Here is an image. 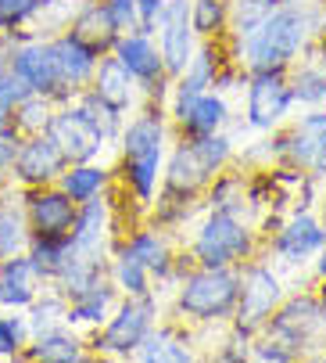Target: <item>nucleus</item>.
<instances>
[{
  "label": "nucleus",
  "mask_w": 326,
  "mask_h": 363,
  "mask_svg": "<svg viewBox=\"0 0 326 363\" xmlns=\"http://www.w3.org/2000/svg\"><path fill=\"white\" fill-rule=\"evenodd\" d=\"M107 281L115 284L119 295H151V291H154L151 274L136 263V259H129V255H122V252L107 255Z\"/></svg>",
  "instance_id": "nucleus-37"
},
{
  "label": "nucleus",
  "mask_w": 326,
  "mask_h": 363,
  "mask_svg": "<svg viewBox=\"0 0 326 363\" xmlns=\"http://www.w3.org/2000/svg\"><path fill=\"white\" fill-rule=\"evenodd\" d=\"M190 26L197 40H226L230 36V4L226 0H190Z\"/></svg>",
  "instance_id": "nucleus-36"
},
{
  "label": "nucleus",
  "mask_w": 326,
  "mask_h": 363,
  "mask_svg": "<svg viewBox=\"0 0 326 363\" xmlns=\"http://www.w3.org/2000/svg\"><path fill=\"white\" fill-rule=\"evenodd\" d=\"M100 8L107 11V18L115 22L119 33L136 29V0H100Z\"/></svg>",
  "instance_id": "nucleus-47"
},
{
  "label": "nucleus",
  "mask_w": 326,
  "mask_h": 363,
  "mask_svg": "<svg viewBox=\"0 0 326 363\" xmlns=\"http://www.w3.org/2000/svg\"><path fill=\"white\" fill-rule=\"evenodd\" d=\"M298 112L301 116H294L291 126L301 130V133H308L312 140L326 144V105H319V108H298Z\"/></svg>",
  "instance_id": "nucleus-46"
},
{
  "label": "nucleus",
  "mask_w": 326,
  "mask_h": 363,
  "mask_svg": "<svg viewBox=\"0 0 326 363\" xmlns=\"http://www.w3.org/2000/svg\"><path fill=\"white\" fill-rule=\"evenodd\" d=\"M280 162L315 177L319 184H326V144L312 140L308 133L294 130L291 123L280 130Z\"/></svg>",
  "instance_id": "nucleus-32"
},
{
  "label": "nucleus",
  "mask_w": 326,
  "mask_h": 363,
  "mask_svg": "<svg viewBox=\"0 0 326 363\" xmlns=\"http://www.w3.org/2000/svg\"><path fill=\"white\" fill-rule=\"evenodd\" d=\"M22 205H25L29 230L33 234H54V238L72 230V220H76V209H79L58 184L22 187Z\"/></svg>",
  "instance_id": "nucleus-19"
},
{
  "label": "nucleus",
  "mask_w": 326,
  "mask_h": 363,
  "mask_svg": "<svg viewBox=\"0 0 326 363\" xmlns=\"http://www.w3.org/2000/svg\"><path fill=\"white\" fill-rule=\"evenodd\" d=\"M326 245V227L315 209H287L284 220L262 238V255L280 270H308L312 255Z\"/></svg>",
  "instance_id": "nucleus-10"
},
{
  "label": "nucleus",
  "mask_w": 326,
  "mask_h": 363,
  "mask_svg": "<svg viewBox=\"0 0 326 363\" xmlns=\"http://www.w3.org/2000/svg\"><path fill=\"white\" fill-rule=\"evenodd\" d=\"M58 187H62L76 205H83V201H90V198H97V194H107V191L115 187V169L107 166L104 159L69 162V166L62 169V177H58Z\"/></svg>",
  "instance_id": "nucleus-30"
},
{
  "label": "nucleus",
  "mask_w": 326,
  "mask_h": 363,
  "mask_svg": "<svg viewBox=\"0 0 326 363\" xmlns=\"http://www.w3.org/2000/svg\"><path fill=\"white\" fill-rule=\"evenodd\" d=\"M319 43H326V33H322V36H319Z\"/></svg>",
  "instance_id": "nucleus-55"
},
{
  "label": "nucleus",
  "mask_w": 326,
  "mask_h": 363,
  "mask_svg": "<svg viewBox=\"0 0 326 363\" xmlns=\"http://www.w3.org/2000/svg\"><path fill=\"white\" fill-rule=\"evenodd\" d=\"M262 335L287 345L298 359H319V349L326 342V306L319 302L315 288L287 291L276 313L265 320Z\"/></svg>",
  "instance_id": "nucleus-8"
},
{
  "label": "nucleus",
  "mask_w": 326,
  "mask_h": 363,
  "mask_svg": "<svg viewBox=\"0 0 326 363\" xmlns=\"http://www.w3.org/2000/svg\"><path fill=\"white\" fill-rule=\"evenodd\" d=\"M154 43L161 50L165 72L176 79L187 69V62L194 58V50H197V33L190 26V0H169L165 18H161V26L154 33Z\"/></svg>",
  "instance_id": "nucleus-18"
},
{
  "label": "nucleus",
  "mask_w": 326,
  "mask_h": 363,
  "mask_svg": "<svg viewBox=\"0 0 326 363\" xmlns=\"http://www.w3.org/2000/svg\"><path fill=\"white\" fill-rule=\"evenodd\" d=\"M240 295V267H201L194 263L169 291L173 320L187 328H223L230 324Z\"/></svg>",
  "instance_id": "nucleus-4"
},
{
  "label": "nucleus",
  "mask_w": 326,
  "mask_h": 363,
  "mask_svg": "<svg viewBox=\"0 0 326 363\" xmlns=\"http://www.w3.org/2000/svg\"><path fill=\"white\" fill-rule=\"evenodd\" d=\"M33 331L22 309H0V359H22Z\"/></svg>",
  "instance_id": "nucleus-41"
},
{
  "label": "nucleus",
  "mask_w": 326,
  "mask_h": 363,
  "mask_svg": "<svg viewBox=\"0 0 326 363\" xmlns=\"http://www.w3.org/2000/svg\"><path fill=\"white\" fill-rule=\"evenodd\" d=\"M36 15V0H0V36L25 33Z\"/></svg>",
  "instance_id": "nucleus-43"
},
{
  "label": "nucleus",
  "mask_w": 326,
  "mask_h": 363,
  "mask_svg": "<svg viewBox=\"0 0 326 363\" xmlns=\"http://www.w3.org/2000/svg\"><path fill=\"white\" fill-rule=\"evenodd\" d=\"M187 252L201 267H244L248 259L262 255V234L244 216L204 209L190 223Z\"/></svg>",
  "instance_id": "nucleus-6"
},
{
  "label": "nucleus",
  "mask_w": 326,
  "mask_h": 363,
  "mask_svg": "<svg viewBox=\"0 0 326 363\" xmlns=\"http://www.w3.org/2000/svg\"><path fill=\"white\" fill-rule=\"evenodd\" d=\"M72 33H76L79 40H86L90 47H97L100 55H107V50H112V43H115V36H119L115 22L107 18V11L100 8V0H90V4L79 11V18L72 22Z\"/></svg>",
  "instance_id": "nucleus-34"
},
{
  "label": "nucleus",
  "mask_w": 326,
  "mask_h": 363,
  "mask_svg": "<svg viewBox=\"0 0 326 363\" xmlns=\"http://www.w3.org/2000/svg\"><path fill=\"white\" fill-rule=\"evenodd\" d=\"M326 33V0H284L251 33L226 40L230 62L244 72H287Z\"/></svg>",
  "instance_id": "nucleus-1"
},
{
  "label": "nucleus",
  "mask_w": 326,
  "mask_h": 363,
  "mask_svg": "<svg viewBox=\"0 0 326 363\" xmlns=\"http://www.w3.org/2000/svg\"><path fill=\"white\" fill-rule=\"evenodd\" d=\"M25 255L33 259L36 270H40V274L47 277V284H50V277L62 270L65 255H69V234H62V238H54V234H33Z\"/></svg>",
  "instance_id": "nucleus-38"
},
{
  "label": "nucleus",
  "mask_w": 326,
  "mask_h": 363,
  "mask_svg": "<svg viewBox=\"0 0 326 363\" xmlns=\"http://www.w3.org/2000/svg\"><path fill=\"white\" fill-rule=\"evenodd\" d=\"M50 55H54V69H58V83H62L65 101L90 86L93 69H97V62H100V50H97V47H90L86 40H79V36L69 29V33L50 36Z\"/></svg>",
  "instance_id": "nucleus-20"
},
{
  "label": "nucleus",
  "mask_w": 326,
  "mask_h": 363,
  "mask_svg": "<svg viewBox=\"0 0 326 363\" xmlns=\"http://www.w3.org/2000/svg\"><path fill=\"white\" fill-rule=\"evenodd\" d=\"M8 72V36H0V76Z\"/></svg>",
  "instance_id": "nucleus-52"
},
{
  "label": "nucleus",
  "mask_w": 326,
  "mask_h": 363,
  "mask_svg": "<svg viewBox=\"0 0 326 363\" xmlns=\"http://www.w3.org/2000/svg\"><path fill=\"white\" fill-rule=\"evenodd\" d=\"M90 4V0H36V15L29 22V36H58V33H69L72 22L79 18V11Z\"/></svg>",
  "instance_id": "nucleus-33"
},
{
  "label": "nucleus",
  "mask_w": 326,
  "mask_h": 363,
  "mask_svg": "<svg viewBox=\"0 0 326 363\" xmlns=\"http://www.w3.org/2000/svg\"><path fill=\"white\" fill-rule=\"evenodd\" d=\"M112 252H122L129 259H136V263L151 274L154 281V295H169L176 288V238L169 230H161L154 223H136L129 230L119 234L115 248Z\"/></svg>",
  "instance_id": "nucleus-13"
},
{
  "label": "nucleus",
  "mask_w": 326,
  "mask_h": 363,
  "mask_svg": "<svg viewBox=\"0 0 326 363\" xmlns=\"http://www.w3.org/2000/svg\"><path fill=\"white\" fill-rule=\"evenodd\" d=\"M176 130L165 116V105H144L126 116L122 130H119V140H115V187L133 198L136 205H147L154 201L158 187H161V169H165V155H169V144H173Z\"/></svg>",
  "instance_id": "nucleus-2"
},
{
  "label": "nucleus",
  "mask_w": 326,
  "mask_h": 363,
  "mask_svg": "<svg viewBox=\"0 0 326 363\" xmlns=\"http://www.w3.org/2000/svg\"><path fill=\"white\" fill-rule=\"evenodd\" d=\"M204 213L201 194H183V191H169V187H158L154 201L147 205V223L169 230L173 238L180 230H190V223Z\"/></svg>",
  "instance_id": "nucleus-28"
},
{
  "label": "nucleus",
  "mask_w": 326,
  "mask_h": 363,
  "mask_svg": "<svg viewBox=\"0 0 326 363\" xmlns=\"http://www.w3.org/2000/svg\"><path fill=\"white\" fill-rule=\"evenodd\" d=\"M65 166H69V159L62 155V147L50 140V133L18 137L15 162H11V184H18V187L58 184V177H62Z\"/></svg>",
  "instance_id": "nucleus-17"
},
{
  "label": "nucleus",
  "mask_w": 326,
  "mask_h": 363,
  "mask_svg": "<svg viewBox=\"0 0 326 363\" xmlns=\"http://www.w3.org/2000/svg\"><path fill=\"white\" fill-rule=\"evenodd\" d=\"M15 147H18V133H15V126H0V187L11 180Z\"/></svg>",
  "instance_id": "nucleus-49"
},
{
  "label": "nucleus",
  "mask_w": 326,
  "mask_h": 363,
  "mask_svg": "<svg viewBox=\"0 0 326 363\" xmlns=\"http://www.w3.org/2000/svg\"><path fill=\"white\" fill-rule=\"evenodd\" d=\"M315 213H319V220H322V227H326V191L319 194V205H315Z\"/></svg>",
  "instance_id": "nucleus-53"
},
{
  "label": "nucleus",
  "mask_w": 326,
  "mask_h": 363,
  "mask_svg": "<svg viewBox=\"0 0 326 363\" xmlns=\"http://www.w3.org/2000/svg\"><path fill=\"white\" fill-rule=\"evenodd\" d=\"M230 62V47L226 40H197V50L194 58L187 62V69L173 79V90L169 97H194V94H204L215 86V72Z\"/></svg>",
  "instance_id": "nucleus-23"
},
{
  "label": "nucleus",
  "mask_w": 326,
  "mask_h": 363,
  "mask_svg": "<svg viewBox=\"0 0 326 363\" xmlns=\"http://www.w3.org/2000/svg\"><path fill=\"white\" fill-rule=\"evenodd\" d=\"M308 274H312V281L319 284V281H326V245L312 255V263H308Z\"/></svg>",
  "instance_id": "nucleus-51"
},
{
  "label": "nucleus",
  "mask_w": 326,
  "mask_h": 363,
  "mask_svg": "<svg viewBox=\"0 0 326 363\" xmlns=\"http://www.w3.org/2000/svg\"><path fill=\"white\" fill-rule=\"evenodd\" d=\"M29 220H25V205H22V187L18 184H4L0 187V259L8 255H22L29 248Z\"/></svg>",
  "instance_id": "nucleus-29"
},
{
  "label": "nucleus",
  "mask_w": 326,
  "mask_h": 363,
  "mask_svg": "<svg viewBox=\"0 0 326 363\" xmlns=\"http://www.w3.org/2000/svg\"><path fill=\"white\" fill-rule=\"evenodd\" d=\"M248 187H251V173L240 169V166H226L223 173H215V180L204 187L201 205H204V209H219V213L244 216V220L255 223V209H251Z\"/></svg>",
  "instance_id": "nucleus-26"
},
{
  "label": "nucleus",
  "mask_w": 326,
  "mask_h": 363,
  "mask_svg": "<svg viewBox=\"0 0 326 363\" xmlns=\"http://www.w3.org/2000/svg\"><path fill=\"white\" fill-rule=\"evenodd\" d=\"M248 359H258V363H298V356H294L287 345H280L276 338H269V335H262V331L251 338Z\"/></svg>",
  "instance_id": "nucleus-44"
},
{
  "label": "nucleus",
  "mask_w": 326,
  "mask_h": 363,
  "mask_svg": "<svg viewBox=\"0 0 326 363\" xmlns=\"http://www.w3.org/2000/svg\"><path fill=\"white\" fill-rule=\"evenodd\" d=\"M201 352L194 345V331L180 320H158L133 352V359L140 363H190Z\"/></svg>",
  "instance_id": "nucleus-22"
},
{
  "label": "nucleus",
  "mask_w": 326,
  "mask_h": 363,
  "mask_svg": "<svg viewBox=\"0 0 326 363\" xmlns=\"http://www.w3.org/2000/svg\"><path fill=\"white\" fill-rule=\"evenodd\" d=\"M97 101H104L112 112H119L122 119L126 116H133L140 105H144V94H140V86L133 83V76L112 58V55H100V62H97V69H93V79H90V86H86Z\"/></svg>",
  "instance_id": "nucleus-21"
},
{
  "label": "nucleus",
  "mask_w": 326,
  "mask_h": 363,
  "mask_svg": "<svg viewBox=\"0 0 326 363\" xmlns=\"http://www.w3.org/2000/svg\"><path fill=\"white\" fill-rule=\"evenodd\" d=\"M8 72L22 79V86L33 94H47L58 105L65 101L58 69H54V55H50V40L43 36H29V33L8 36Z\"/></svg>",
  "instance_id": "nucleus-14"
},
{
  "label": "nucleus",
  "mask_w": 326,
  "mask_h": 363,
  "mask_svg": "<svg viewBox=\"0 0 326 363\" xmlns=\"http://www.w3.org/2000/svg\"><path fill=\"white\" fill-rule=\"evenodd\" d=\"M119 220H115V205H112V191L107 194H97L90 201H83L76 209V220H72V230H69V245L72 252H83V255H97V259H107L119 241Z\"/></svg>",
  "instance_id": "nucleus-16"
},
{
  "label": "nucleus",
  "mask_w": 326,
  "mask_h": 363,
  "mask_svg": "<svg viewBox=\"0 0 326 363\" xmlns=\"http://www.w3.org/2000/svg\"><path fill=\"white\" fill-rule=\"evenodd\" d=\"M287 83H291V94H294V105L298 108H319V105H326V69H322V62L315 55V43L287 69Z\"/></svg>",
  "instance_id": "nucleus-31"
},
{
  "label": "nucleus",
  "mask_w": 326,
  "mask_h": 363,
  "mask_svg": "<svg viewBox=\"0 0 326 363\" xmlns=\"http://www.w3.org/2000/svg\"><path fill=\"white\" fill-rule=\"evenodd\" d=\"M165 116L180 137H201V133H219L233 126V105L230 97L219 90H204L194 97H169L165 101Z\"/></svg>",
  "instance_id": "nucleus-15"
},
{
  "label": "nucleus",
  "mask_w": 326,
  "mask_h": 363,
  "mask_svg": "<svg viewBox=\"0 0 326 363\" xmlns=\"http://www.w3.org/2000/svg\"><path fill=\"white\" fill-rule=\"evenodd\" d=\"M237 159V137L230 130L201 133V137H173L165 169H161V187L183 191V194H204V187Z\"/></svg>",
  "instance_id": "nucleus-5"
},
{
  "label": "nucleus",
  "mask_w": 326,
  "mask_h": 363,
  "mask_svg": "<svg viewBox=\"0 0 326 363\" xmlns=\"http://www.w3.org/2000/svg\"><path fill=\"white\" fill-rule=\"evenodd\" d=\"M25 320H29V331H33V335L65 324V295L54 288V284H47V288L33 298V306L25 309Z\"/></svg>",
  "instance_id": "nucleus-40"
},
{
  "label": "nucleus",
  "mask_w": 326,
  "mask_h": 363,
  "mask_svg": "<svg viewBox=\"0 0 326 363\" xmlns=\"http://www.w3.org/2000/svg\"><path fill=\"white\" fill-rule=\"evenodd\" d=\"M22 359H29V363H83V359H93V352H90L83 331L58 324V328H47V331L33 335Z\"/></svg>",
  "instance_id": "nucleus-24"
},
{
  "label": "nucleus",
  "mask_w": 326,
  "mask_h": 363,
  "mask_svg": "<svg viewBox=\"0 0 326 363\" xmlns=\"http://www.w3.org/2000/svg\"><path fill=\"white\" fill-rule=\"evenodd\" d=\"M107 55L133 76V83L144 94V101H151V105H165L169 101L173 76L165 72V62H161V50H158L151 33H140V29L119 33Z\"/></svg>",
  "instance_id": "nucleus-12"
},
{
  "label": "nucleus",
  "mask_w": 326,
  "mask_h": 363,
  "mask_svg": "<svg viewBox=\"0 0 326 363\" xmlns=\"http://www.w3.org/2000/svg\"><path fill=\"white\" fill-rule=\"evenodd\" d=\"M315 55H319V62H322V69H326V43L315 40Z\"/></svg>",
  "instance_id": "nucleus-54"
},
{
  "label": "nucleus",
  "mask_w": 326,
  "mask_h": 363,
  "mask_svg": "<svg viewBox=\"0 0 326 363\" xmlns=\"http://www.w3.org/2000/svg\"><path fill=\"white\" fill-rule=\"evenodd\" d=\"M25 97V86L22 79H15L11 72L0 76V126H11V116H15V105Z\"/></svg>",
  "instance_id": "nucleus-45"
},
{
  "label": "nucleus",
  "mask_w": 326,
  "mask_h": 363,
  "mask_svg": "<svg viewBox=\"0 0 326 363\" xmlns=\"http://www.w3.org/2000/svg\"><path fill=\"white\" fill-rule=\"evenodd\" d=\"M122 123L126 119L107 108L104 101H97L90 90H79L76 97L54 108L47 133L69 162H86V159H104L107 147H115Z\"/></svg>",
  "instance_id": "nucleus-3"
},
{
  "label": "nucleus",
  "mask_w": 326,
  "mask_h": 363,
  "mask_svg": "<svg viewBox=\"0 0 326 363\" xmlns=\"http://www.w3.org/2000/svg\"><path fill=\"white\" fill-rule=\"evenodd\" d=\"M287 295V281L284 270L276 263H269L265 255H255L240 267V295H237V309L230 317V331H237L240 338H255L265 320L276 313V306Z\"/></svg>",
  "instance_id": "nucleus-9"
},
{
  "label": "nucleus",
  "mask_w": 326,
  "mask_h": 363,
  "mask_svg": "<svg viewBox=\"0 0 326 363\" xmlns=\"http://www.w3.org/2000/svg\"><path fill=\"white\" fill-rule=\"evenodd\" d=\"M54 108H58V101H54V97L25 90V97L15 105V116H11L15 133H18V137L47 133V126H50V119H54Z\"/></svg>",
  "instance_id": "nucleus-35"
},
{
  "label": "nucleus",
  "mask_w": 326,
  "mask_h": 363,
  "mask_svg": "<svg viewBox=\"0 0 326 363\" xmlns=\"http://www.w3.org/2000/svg\"><path fill=\"white\" fill-rule=\"evenodd\" d=\"M280 162V130L273 133H255V140H248L244 147H237V159L233 166L248 169V173H258V169H269Z\"/></svg>",
  "instance_id": "nucleus-39"
},
{
  "label": "nucleus",
  "mask_w": 326,
  "mask_h": 363,
  "mask_svg": "<svg viewBox=\"0 0 326 363\" xmlns=\"http://www.w3.org/2000/svg\"><path fill=\"white\" fill-rule=\"evenodd\" d=\"M298 105L287 72H248L240 90V119L251 133H273L294 119Z\"/></svg>",
  "instance_id": "nucleus-11"
},
{
  "label": "nucleus",
  "mask_w": 326,
  "mask_h": 363,
  "mask_svg": "<svg viewBox=\"0 0 326 363\" xmlns=\"http://www.w3.org/2000/svg\"><path fill=\"white\" fill-rule=\"evenodd\" d=\"M226 4H230V36L226 40H237V36L251 33L258 22H265L284 0H226Z\"/></svg>",
  "instance_id": "nucleus-42"
},
{
  "label": "nucleus",
  "mask_w": 326,
  "mask_h": 363,
  "mask_svg": "<svg viewBox=\"0 0 326 363\" xmlns=\"http://www.w3.org/2000/svg\"><path fill=\"white\" fill-rule=\"evenodd\" d=\"M161 320V295H119L100 328L86 335L93 359H133L147 331Z\"/></svg>",
  "instance_id": "nucleus-7"
},
{
  "label": "nucleus",
  "mask_w": 326,
  "mask_h": 363,
  "mask_svg": "<svg viewBox=\"0 0 326 363\" xmlns=\"http://www.w3.org/2000/svg\"><path fill=\"white\" fill-rule=\"evenodd\" d=\"M43 288H47V277L36 270V263L25 252L0 259V309H22L25 313Z\"/></svg>",
  "instance_id": "nucleus-25"
},
{
  "label": "nucleus",
  "mask_w": 326,
  "mask_h": 363,
  "mask_svg": "<svg viewBox=\"0 0 326 363\" xmlns=\"http://www.w3.org/2000/svg\"><path fill=\"white\" fill-rule=\"evenodd\" d=\"M115 302H119V291H115L112 281L104 277V281L90 284L86 291L65 298V324L76 328V331H83V335H90L93 328H100L107 320V313H112Z\"/></svg>",
  "instance_id": "nucleus-27"
},
{
  "label": "nucleus",
  "mask_w": 326,
  "mask_h": 363,
  "mask_svg": "<svg viewBox=\"0 0 326 363\" xmlns=\"http://www.w3.org/2000/svg\"><path fill=\"white\" fill-rule=\"evenodd\" d=\"M165 4L169 0H136V29L154 36L161 18H165Z\"/></svg>",
  "instance_id": "nucleus-48"
},
{
  "label": "nucleus",
  "mask_w": 326,
  "mask_h": 363,
  "mask_svg": "<svg viewBox=\"0 0 326 363\" xmlns=\"http://www.w3.org/2000/svg\"><path fill=\"white\" fill-rule=\"evenodd\" d=\"M244 79H248V72L240 69V65H233V62H226L219 72H215V86L211 90H219V94H240L244 90Z\"/></svg>",
  "instance_id": "nucleus-50"
}]
</instances>
